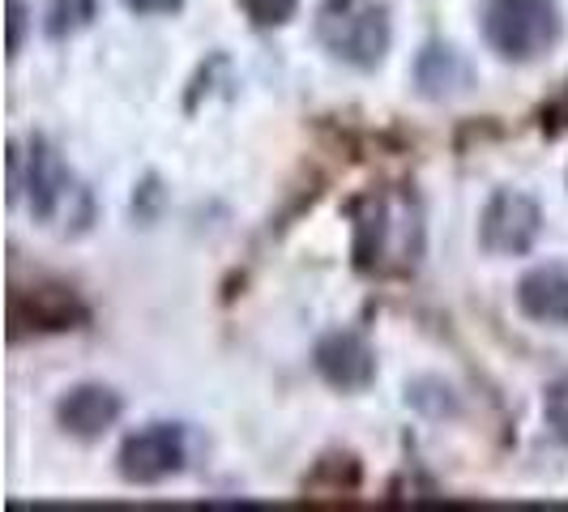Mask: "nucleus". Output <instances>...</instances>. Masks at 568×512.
<instances>
[{
  "instance_id": "nucleus-11",
  "label": "nucleus",
  "mask_w": 568,
  "mask_h": 512,
  "mask_svg": "<svg viewBox=\"0 0 568 512\" xmlns=\"http://www.w3.org/2000/svg\"><path fill=\"white\" fill-rule=\"evenodd\" d=\"M415 82L424 90L427 99H457V94H466L470 82H475V69H470V60L457 52L454 43H427L419 60H415Z\"/></svg>"
},
{
  "instance_id": "nucleus-14",
  "label": "nucleus",
  "mask_w": 568,
  "mask_h": 512,
  "mask_svg": "<svg viewBox=\"0 0 568 512\" xmlns=\"http://www.w3.org/2000/svg\"><path fill=\"white\" fill-rule=\"evenodd\" d=\"M22 30H27V4L22 0H9V52L13 57L22 52Z\"/></svg>"
},
{
  "instance_id": "nucleus-12",
  "label": "nucleus",
  "mask_w": 568,
  "mask_h": 512,
  "mask_svg": "<svg viewBox=\"0 0 568 512\" xmlns=\"http://www.w3.org/2000/svg\"><path fill=\"white\" fill-rule=\"evenodd\" d=\"M94 13H99V0H48V18H43V27L52 39H69V34H78L94 22Z\"/></svg>"
},
{
  "instance_id": "nucleus-6",
  "label": "nucleus",
  "mask_w": 568,
  "mask_h": 512,
  "mask_svg": "<svg viewBox=\"0 0 568 512\" xmlns=\"http://www.w3.org/2000/svg\"><path fill=\"white\" fill-rule=\"evenodd\" d=\"M542 235V209L535 197L500 188L496 197L484 205L479 218V244L491 256H521L535 248V239Z\"/></svg>"
},
{
  "instance_id": "nucleus-13",
  "label": "nucleus",
  "mask_w": 568,
  "mask_h": 512,
  "mask_svg": "<svg viewBox=\"0 0 568 512\" xmlns=\"http://www.w3.org/2000/svg\"><path fill=\"white\" fill-rule=\"evenodd\" d=\"M240 9L248 13V22H253V27L274 30V27H286V22L295 18L300 0H240Z\"/></svg>"
},
{
  "instance_id": "nucleus-8",
  "label": "nucleus",
  "mask_w": 568,
  "mask_h": 512,
  "mask_svg": "<svg viewBox=\"0 0 568 512\" xmlns=\"http://www.w3.org/2000/svg\"><path fill=\"white\" fill-rule=\"evenodd\" d=\"M85 304L64 290V286H34L30 295H13L9 299V320H13V338L22 329L34 334H60V329H78L85 325Z\"/></svg>"
},
{
  "instance_id": "nucleus-2",
  "label": "nucleus",
  "mask_w": 568,
  "mask_h": 512,
  "mask_svg": "<svg viewBox=\"0 0 568 512\" xmlns=\"http://www.w3.org/2000/svg\"><path fill=\"white\" fill-rule=\"evenodd\" d=\"M9 197L27 201V209L52 231L78 235L94 223V197L73 171L64 167L60 150L43 137L9 150Z\"/></svg>"
},
{
  "instance_id": "nucleus-1",
  "label": "nucleus",
  "mask_w": 568,
  "mask_h": 512,
  "mask_svg": "<svg viewBox=\"0 0 568 512\" xmlns=\"http://www.w3.org/2000/svg\"><path fill=\"white\" fill-rule=\"evenodd\" d=\"M427 244L424 205L410 188L368 193L355 209V265L376 278H406L419 269Z\"/></svg>"
},
{
  "instance_id": "nucleus-10",
  "label": "nucleus",
  "mask_w": 568,
  "mask_h": 512,
  "mask_svg": "<svg viewBox=\"0 0 568 512\" xmlns=\"http://www.w3.org/2000/svg\"><path fill=\"white\" fill-rule=\"evenodd\" d=\"M517 308L539 325H568V269L539 265L517 283Z\"/></svg>"
},
{
  "instance_id": "nucleus-7",
  "label": "nucleus",
  "mask_w": 568,
  "mask_h": 512,
  "mask_svg": "<svg viewBox=\"0 0 568 512\" xmlns=\"http://www.w3.org/2000/svg\"><path fill=\"white\" fill-rule=\"evenodd\" d=\"M313 363L321 371L325 385H334L342 393H359L368 389L372 376H376V355H372L368 338L351 334V329H334L316 341Z\"/></svg>"
},
{
  "instance_id": "nucleus-9",
  "label": "nucleus",
  "mask_w": 568,
  "mask_h": 512,
  "mask_svg": "<svg viewBox=\"0 0 568 512\" xmlns=\"http://www.w3.org/2000/svg\"><path fill=\"white\" fill-rule=\"evenodd\" d=\"M124 401L108 385H78L57 401V423L78 440H99L108 427H115Z\"/></svg>"
},
{
  "instance_id": "nucleus-15",
  "label": "nucleus",
  "mask_w": 568,
  "mask_h": 512,
  "mask_svg": "<svg viewBox=\"0 0 568 512\" xmlns=\"http://www.w3.org/2000/svg\"><path fill=\"white\" fill-rule=\"evenodd\" d=\"M133 13H142V18H159V13H175L184 0H124Z\"/></svg>"
},
{
  "instance_id": "nucleus-4",
  "label": "nucleus",
  "mask_w": 568,
  "mask_h": 512,
  "mask_svg": "<svg viewBox=\"0 0 568 512\" xmlns=\"http://www.w3.org/2000/svg\"><path fill=\"white\" fill-rule=\"evenodd\" d=\"M560 0H484V39L500 60L547 57L560 43Z\"/></svg>"
},
{
  "instance_id": "nucleus-3",
  "label": "nucleus",
  "mask_w": 568,
  "mask_h": 512,
  "mask_svg": "<svg viewBox=\"0 0 568 512\" xmlns=\"http://www.w3.org/2000/svg\"><path fill=\"white\" fill-rule=\"evenodd\" d=\"M389 9L381 0H325L316 9V43L351 69H376L389 52Z\"/></svg>"
},
{
  "instance_id": "nucleus-5",
  "label": "nucleus",
  "mask_w": 568,
  "mask_h": 512,
  "mask_svg": "<svg viewBox=\"0 0 568 512\" xmlns=\"http://www.w3.org/2000/svg\"><path fill=\"white\" fill-rule=\"evenodd\" d=\"M120 474L138 487H154L189 465V436L180 423H150L120 444Z\"/></svg>"
}]
</instances>
